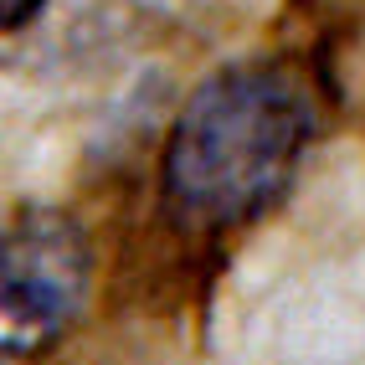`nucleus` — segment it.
Listing matches in <instances>:
<instances>
[{
	"label": "nucleus",
	"mask_w": 365,
	"mask_h": 365,
	"mask_svg": "<svg viewBox=\"0 0 365 365\" xmlns=\"http://www.w3.org/2000/svg\"><path fill=\"white\" fill-rule=\"evenodd\" d=\"M41 6H46V0H6V26H11V31L26 26V21H31Z\"/></svg>",
	"instance_id": "3"
},
{
	"label": "nucleus",
	"mask_w": 365,
	"mask_h": 365,
	"mask_svg": "<svg viewBox=\"0 0 365 365\" xmlns=\"http://www.w3.org/2000/svg\"><path fill=\"white\" fill-rule=\"evenodd\" d=\"M93 252L83 227L57 206H21L0 242V334L6 355L52 350L88 304Z\"/></svg>",
	"instance_id": "2"
},
{
	"label": "nucleus",
	"mask_w": 365,
	"mask_h": 365,
	"mask_svg": "<svg viewBox=\"0 0 365 365\" xmlns=\"http://www.w3.org/2000/svg\"><path fill=\"white\" fill-rule=\"evenodd\" d=\"M319 129L309 72L283 57L216 67L180 103L160 155V201L180 232L222 237L267 216Z\"/></svg>",
	"instance_id": "1"
}]
</instances>
